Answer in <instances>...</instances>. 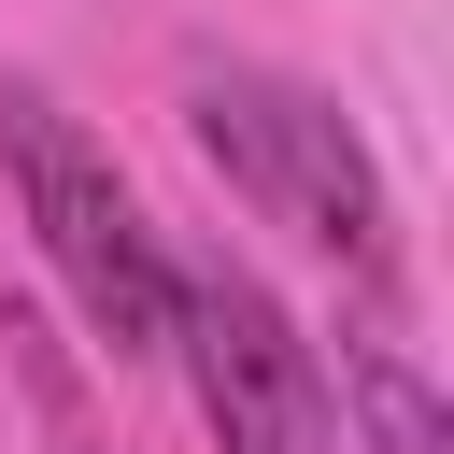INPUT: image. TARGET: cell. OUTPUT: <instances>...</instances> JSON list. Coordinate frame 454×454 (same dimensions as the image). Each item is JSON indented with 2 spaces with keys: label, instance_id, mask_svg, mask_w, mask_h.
<instances>
[{
  "label": "cell",
  "instance_id": "1",
  "mask_svg": "<svg viewBox=\"0 0 454 454\" xmlns=\"http://www.w3.org/2000/svg\"><path fill=\"white\" fill-rule=\"evenodd\" d=\"M0 170H14V213H28V241H43V270L71 284V312L99 326V355H170V241L142 227V199H128V170L28 85V71H0Z\"/></svg>",
  "mask_w": 454,
  "mask_h": 454
},
{
  "label": "cell",
  "instance_id": "2",
  "mask_svg": "<svg viewBox=\"0 0 454 454\" xmlns=\"http://www.w3.org/2000/svg\"><path fill=\"white\" fill-rule=\"evenodd\" d=\"M184 128H199V156L270 213V227H298L312 255H340V270H383V170H369V142H355V114L326 99V85H298V71H255V57H199L184 71Z\"/></svg>",
  "mask_w": 454,
  "mask_h": 454
},
{
  "label": "cell",
  "instance_id": "3",
  "mask_svg": "<svg viewBox=\"0 0 454 454\" xmlns=\"http://www.w3.org/2000/svg\"><path fill=\"white\" fill-rule=\"evenodd\" d=\"M170 355H184L199 426H213L227 454H340L326 355L298 340V312H284L241 255H170Z\"/></svg>",
  "mask_w": 454,
  "mask_h": 454
},
{
  "label": "cell",
  "instance_id": "4",
  "mask_svg": "<svg viewBox=\"0 0 454 454\" xmlns=\"http://www.w3.org/2000/svg\"><path fill=\"white\" fill-rule=\"evenodd\" d=\"M340 397L369 411V454H440V397H426V369H411V355L355 340V355H340Z\"/></svg>",
  "mask_w": 454,
  "mask_h": 454
}]
</instances>
